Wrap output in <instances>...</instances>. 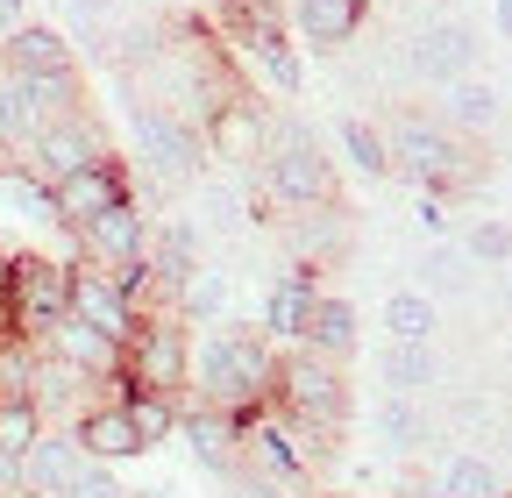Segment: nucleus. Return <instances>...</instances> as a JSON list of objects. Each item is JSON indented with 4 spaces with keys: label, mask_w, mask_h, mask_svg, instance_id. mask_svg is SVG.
Listing matches in <instances>:
<instances>
[{
    "label": "nucleus",
    "mask_w": 512,
    "mask_h": 498,
    "mask_svg": "<svg viewBox=\"0 0 512 498\" xmlns=\"http://www.w3.org/2000/svg\"><path fill=\"white\" fill-rule=\"evenodd\" d=\"M278 399V349L242 328V321H221L192 342V406H214L228 420H249Z\"/></svg>",
    "instance_id": "1"
},
{
    "label": "nucleus",
    "mask_w": 512,
    "mask_h": 498,
    "mask_svg": "<svg viewBox=\"0 0 512 498\" xmlns=\"http://www.w3.org/2000/svg\"><path fill=\"white\" fill-rule=\"evenodd\" d=\"M306 442H328L349 420V370L313 356V349H278V399H271Z\"/></svg>",
    "instance_id": "2"
},
{
    "label": "nucleus",
    "mask_w": 512,
    "mask_h": 498,
    "mask_svg": "<svg viewBox=\"0 0 512 498\" xmlns=\"http://www.w3.org/2000/svg\"><path fill=\"white\" fill-rule=\"evenodd\" d=\"M256 178H264V193L278 207H292V214L335 200V164L320 157V143L299 129V121H278V129H271L264 157H256Z\"/></svg>",
    "instance_id": "3"
},
{
    "label": "nucleus",
    "mask_w": 512,
    "mask_h": 498,
    "mask_svg": "<svg viewBox=\"0 0 512 498\" xmlns=\"http://www.w3.org/2000/svg\"><path fill=\"white\" fill-rule=\"evenodd\" d=\"M136 164L150 171V185H164V193L200 185V164H207L200 121L178 114V107H136Z\"/></svg>",
    "instance_id": "4"
},
{
    "label": "nucleus",
    "mask_w": 512,
    "mask_h": 498,
    "mask_svg": "<svg viewBox=\"0 0 512 498\" xmlns=\"http://www.w3.org/2000/svg\"><path fill=\"white\" fill-rule=\"evenodd\" d=\"M72 314V264H50V257H8V328L15 342H36Z\"/></svg>",
    "instance_id": "5"
},
{
    "label": "nucleus",
    "mask_w": 512,
    "mask_h": 498,
    "mask_svg": "<svg viewBox=\"0 0 512 498\" xmlns=\"http://www.w3.org/2000/svg\"><path fill=\"white\" fill-rule=\"evenodd\" d=\"M128 385L185 406V392H192V328L178 314H143L136 342H128Z\"/></svg>",
    "instance_id": "6"
},
{
    "label": "nucleus",
    "mask_w": 512,
    "mask_h": 498,
    "mask_svg": "<svg viewBox=\"0 0 512 498\" xmlns=\"http://www.w3.org/2000/svg\"><path fill=\"white\" fill-rule=\"evenodd\" d=\"M384 150H392V171H406L420 193H448V185L470 171L463 136H448L441 121H427V114H399L392 129H384Z\"/></svg>",
    "instance_id": "7"
},
{
    "label": "nucleus",
    "mask_w": 512,
    "mask_h": 498,
    "mask_svg": "<svg viewBox=\"0 0 512 498\" xmlns=\"http://www.w3.org/2000/svg\"><path fill=\"white\" fill-rule=\"evenodd\" d=\"M235 449H242V470L264 477V484H313V449L278 406L235 420Z\"/></svg>",
    "instance_id": "8"
},
{
    "label": "nucleus",
    "mask_w": 512,
    "mask_h": 498,
    "mask_svg": "<svg viewBox=\"0 0 512 498\" xmlns=\"http://www.w3.org/2000/svg\"><path fill=\"white\" fill-rule=\"evenodd\" d=\"M100 157H107V136L93 129V114H72V121H50V129H36V143L15 157V171L36 178L43 193H50V185H64L72 171H86V164H100Z\"/></svg>",
    "instance_id": "9"
},
{
    "label": "nucleus",
    "mask_w": 512,
    "mask_h": 498,
    "mask_svg": "<svg viewBox=\"0 0 512 498\" xmlns=\"http://www.w3.org/2000/svg\"><path fill=\"white\" fill-rule=\"evenodd\" d=\"M320 306V285H313V264H285L271 285H264V306H256V335L271 349H299L306 342V321Z\"/></svg>",
    "instance_id": "10"
},
{
    "label": "nucleus",
    "mask_w": 512,
    "mask_h": 498,
    "mask_svg": "<svg viewBox=\"0 0 512 498\" xmlns=\"http://www.w3.org/2000/svg\"><path fill=\"white\" fill-rule=\"evenodd\" d=\"M72 242H79V264H93V271H121V264H136L143 249H150V214H143L136 200H121V207L93 214L86 228H72Z\"/></svg>",
    "instance_id": "11"
},
{
    "label": "nucleus",
    "mask_w": 512,
    "mask_h": 498,
    "mask_svg": "<svg viewBox=\"0 0 512 498\" xmlns=\"http://www.w3.org/2000/svg\"><path fill=\"white\" fill-rule=\"evenodd\" d=\"M50 200H57L64 235H72V228H86L93 214H107V207H121V200H136V193H128V171H121L114 150H107L100 164H86V171H72L64 185H50Z\"/></svg>",
    "instance_id": "12"
},
{
    "label": "nucleus",
    "mask_w": 512,
    "mask_h": 498,
    "mask_svg": "<svg viewBox=\"0 0 512 498\" xmlns=\"http://www.w3.org/2000/svg\"><path fill=\"white\" fill-rule=\"evenodd\" d=\"M413 72L427 79V86H463V79H477V29L470 22H427L420 36H413Z\"/></svg>",
    "instance_id": "13"
},
{
    "label": "nucleus",
    "mask_w": 512,
    "mask_h": 498,
    "mask_svg": "<svg viewBox=\"0 0 512 498\" xmlns=\"http://www.w3.org/2000/svg\"><path fill=\"white\" fill-rule=\"evenodd\" d=\"M72 321H86L93 335H107V342H136V328H143V314L128 306L121 292H114V278L107 271H93V264H72Z\"/></svg>",
    "instance_id": "14"
},
{
    "label": "nucleus",
    "mask_w": 512,
    "mask_h": 498,
    "mask_svg": "<svg viewBox=\"0 0 512 498\" xmlns=\"http://www.w3.org/2000/svg\"><path fill=\"white\" fill-rule=\"evenodd\" d=\"M0 72L8 79H64V72H79L72 36L50 29V22H22L15 36H0Z\"/></svg>",
    "instance_id": "15"
},
{
    "label": "nucleus",
    "mask_w": 512,
    "mask_h": 498,
    "mask_svg": "<svg viewBox=\"0 0 512 498\" xmlns=\"http://www.w3.org/2000/svg\"><path fill=\"white\" fill-rule=\"evenodd\" d=\"M178 434H185V449H192V463H200L207 477H221V484H235V470H242V449H235V420L228 413H214V406H178Z\"/></svg>",
    "instance_id": "16"
},
{
    "label": "nucleus",
    "mask_w": 512,
    "mask_h": 498,
    "mask_svg": "<svg viewBox=\"0 0 512 498\" xmlns=\"http://www.w3.org/2000/svg\"><path fill=\"white\" fill-rule=\"evenodd\" d=\"M86 463H93V456L79 449V434H72V427H50L43 442L22 456V498H64Z\"/></svg>",
    "instance_id": "17"
},
{
    "label": "nucleus",
    "mask_w": 512,
    "mask_h": 498,
    "mask_svg": "<svg viewBox=\"0 0 512 498\" xmlns=\"http://www.w3.org/2000/svg\"><path fill=\"white\" fill-rule=\"evenodd\" d=\"M235 36L249 43L256 65L271 72V86H278V93H299V86H306V72H299V57L285 50V29H278V15H271V8H242V15H235Z\"/></svg>",
    "instance_id": "18"
},
{
    "label": "nucleus",
    "mask_w": 512,
    "mask_h": 498,
    "mask_svg": "<svg viewBox=\"0 0 512 498\" xmlns=\"http://www.w3.org/2000/svg\"><path fill=\"white\" fill-rule=\"evenodd\" d=\"M72 434H79V449H86L93 463H128V456H143V442H136V427H128L121 399H93V406L72 420Z\"/></svg>",
    "instance_id": "19"
},
{
    "label": "nucleus",
    "mask_w": 512,
    "mask_h": 498,
    "mask_svg": "<svg viewBox=\"0 0 512 498\" xmlns=\"http://www.w3.org/2000/svg\"><path fill=\"white\" fill-rule=\"evenodd\" d=\"M363 15H370V0H292V29H299L313 50H342V43H356Z\"/></svg>",
    "instance_id": "20"
},
{
    "label": "nucleus",
    "mask_w": 512,
    "mask_h": 498,
    "mask_svg": "<svg viewBox=\"0 0 512 498\" xmlns=\"http://www.w3.org/2000/svg\"><path fill=\"white\" fill-rule=\"evenodd\" d=\"M377 378H384V399H420L441 385V356H434V342H384Z\"/></svg>",
    "instance_id": "21"
},
{
    "label": "nucleus",
    "mask_w": 512,
    "mask_h": 498,
    "mask_svg": "<svg viewBox=\"0 0 512 498\" xmlns=\"http://www.w3.org/2000/svg\"><path fill=\"white\" fill-rule=\"evenodd\" d=\"M171 314H178L192 335L221 328V321H228V271H221V264H200V271L185 278V292L171 299Z\"/></svg>",
    "instance_id": "22"
},
{
    "label": "nucleus",
    "mask_w": 512,
    "mask_h": 498,
    "mask_svg": "<svg viewBox=\"0 0 512 498\" xmlns=\"http://www.w3.org/2000/svg\"><path fill=\"white\" fill-rule=\"evenodd\" d=\"M441 129L448 136H491L498 129V86L491 79H463L441 93Z\"/></svg>",
    "instance_id": "23"
},
{
    "label": "nucleus",
    "mask_w": 512,
    "mask_h": 498,
    "mask_svg": "<svg viewBox=\"0 0 512 498\" xmlns=\"http://www.w3.org/2000/svg\"><path fill=\"white\" fill-rule=\"evenodd\" d=\"M299 349L328 356V363H349V356H356V306H349L342 292H320V306H313V321H306V342H299Z\"/></svg>",
    "instance_id": "24"
},
{
    "label": "nucleus",
    "mask_w": 512,
    "mask_h": 498,
    "mask_svg": "<svg viewBox=\"0 0 512 498\" xmlns=\"http://www.w3.org/2000/svg\"><path fill=\"white\" fill-rule=\"evenodd\" d=\"M434 484H441V498H505V477L477 449H448L434 463Z\"/></svg>",
    "instance_id": "25"
},
{
    "label": "nucleus",
    "mask_w": 512,
    "mask_h": 498,
    "mask_svg": "<svg viewBox=\"0 0 512 498\" xmlns=\"http://www.w3.org/2000/svg\"><path fill=\"white\" fill-rule=\"evenodd\" d=\"M335 143H342V157H349L356 178H392V150H384V129H377V121L342 114V121H335Z\"/></svg>",
    "instance_id": "26"
},
{
    "label": "nucleus",
    "mask_w": 512,
    "mask_h": 498,
    "mask_svg": "<svg viewBox=\"0 0 512 498\" xmlns=\"http://www.w3.org/2000/svg\"><path fill=\"white\" fill-rule=\"evenodd\" d=\"M434 328H441V306H434V292L399 285L392 299H384V335H392V342H434Z\"/></svg>",
    "instance_id": "27"
},
{
    "label": "nucleus",
    "mask_w": 512,
    "mask_h": 498,
    "mask_svg": "<svg viewBox=\"0 0 512 498\" xmlns=\"http://www.w3.org/2000/svg\"><path fill=\"white\" fill-rule=\"evenodd\" d=\"M121 413H128V427H136L143 456H150V449H164L171 434H178V399H157V392H136V385H128Z\"/></svg>",
    "instance_id": "28"
},
{
    "label": "nucleus",
    "mask_w": 512,
    "mask_h": 498,
    "mask_svg": "<svg viewBox=\"0 0 512 498\" xmlns=\"http://www.w3.org/2000/svg\"><path fill=\"white\" fill-rule=\"evenodd\" d=\"M377 449L384 456H413L420 442H427V420H420V406L413 399H377Z\"/></svg>",
    "instance_id": "29"
},
{
    "label": "nucleus",
    "mask_w": 512,
    "mask_h": 498,
    "mask_svg": "<svg viewBox=\"0 0 512 498\" xmlns=\"http://www.w3.org/2000/svg\"><path fill=\"white\" fill-rule=\"evenodd\" d=\"M463 257L484 271H512V221H470L463 228Z\"/></svg>",
    "instance_id": "30"
},
{
    "label": "nucleus",
    "mask_w": 512,
    "mask_h": 498,
    "mask_svg": "<svg viewBox=\"0 0 512 498\" xmlns=\"http://www.w3.org/2000/svg\"><path fill=\"white\" fill-rule=\"evenodd\" d=\"M43 413L29 406V399H0V449H15V456H29L36 442H43Z\"/></svg>",
    "instance_id": "31"
},
{
    "label": "nucleus",
    "mask_w": 512,
    "mask_h": 498,
    "mask_svg": "<svg viewBox=\"0 0 512 498\" xmlns=\"http://www.w3.org/2000/svg\"><path fill=\"white\" fill-rule=\"evenodd\" d=\"M192 221H200V228H242V193L200 178V185H192Z\"/></svg>",
    "instance_id": "32"
},
{
    "label": "nucleus",
    "mask_w": 512,
    "mask_h": 498,
    "mask_svg": "<svg viewBox=\"0 0 512 498\" xmlns=\"http://www.w3.org/2000/svg\"><path fill=\"white\" fill-rule=\"evenodd\" d=\"M0 193H8V207H15V214H29L36 228H64V221H57V200L43 193V185H36V178H22V171H8V178H0Z\"/></svg>",
    "instance_id": "33"
},
{
    "label": "nucleus",
    "mask_w": 512,
    "mask_h": 498,
    "mask_svg": "<svg viewBox=\"0 0 512 498\" xmlns=\"http://www.w3.org/2000/svg\"><path fill=\"white\" fill-rule=\"evenodd\" d=\"M463 271H470V257H463V249H448V242L427 257V285H434V292H463V285H470Z\"/></svg>",
    "instance_id": "34"
},
{
    "label": "nucleus",
    "mask_w": 512,
    "mask_h": 498,
    "mask_svg": "<svg viewBox=\"0 0 512 498\" xmlns=\"http://www.w3.org/2000/svg\"><path fill=\"white\" fill-rule=\"evenodd\" d=\"M413 214H420V228H427L434 242H441V235H456V221H448V207H441V193H420V207H413Z\"/></svg>",
    "instance_id": "35"
},
{
    "label": "nucleus",
    "mask_w": 512,
    "mask_h": 498,
    "mask_svg": "<svg viewBox=\"0 0 512 498\" xmlns=\"http://www.w3.org/2000/svg\"><path fill=\"white\" fill-rule=\"evenodd\" d=\"M0 498H22V456L0 449Z\"/></svg>",
    "instance_id": "36"
},
{
    "label": "nucleus",
    "mask_w": 512,
    "mask_h": 498,
    "mask_svg": "<svg viewBox=\"0 0 512 498\" xmlns=\"http://www.w3.org/2000/svg\"><path fill=\"white\" fill-rule=\"evenodd\" d=\"M29 22V0H0V36H15Z\"/></svg>",
    "instance_id": "37"
},
{
    "label": "nucleus",
    "mask_w": 512,
    "mask_h": 498,
    "mask_svg": "<svg viewBox=\"0 0 512 498\" xmlns=\"http://www.w3.org/2000/svg\"><path fill=\"white\" fill-rule=\"evenodd\" d=\"M72 15H79V22L93 29V22H107V0H72Z\"/></svg>",
    "instance_id": "38"
},
{
    "label": "nucleus",
    "mask_w": 512,
    "mask_h": 498,
    "mask_svg": "<svg viewBox=\"0 0 512 498\" xmlns=\"http://www.w3.org/2000/svg\"><path fill=\"white\" fill-rule=\"evenodd\" d=\"M491 22H498V36L512 43V0H491Z\"/></svg>",
    "instance_id": "39"
},
{
    "label": "nucleus",
    "mask_w": 512,
    "mask_h": 498,
    "mask_svg": "<svg viewBox=\"0 0 512 498\" xmlns=\"http://www.w3.org/2000/svg\"><path fill=\"white\" fill-rule=\"evenodd\" d=\"M399 498H441V484H434V477H413V484H406Z\"/></svg>",
    "instance_id": "40"
},
{
    "label": "nucleus",
    "mask_w": 512,
    "mask_h": 498,
    "mask_svg": "<svg viewBox=\"0 0 512 498\" xmlns=\"http://www.w3.org/2000/svg\"><path fill=\"white\" fill-rule=\"evenodd\" d=\"M228 8H235V15H242V8H264V0H228Z\"/></svg>",
    "instance_id": "41"
},
{
    "label": "nucleus",
    "mask_w": 512,
    "mask_h": 498,
    "mask_svg": "<svg viewBox=\"0 0 512 498\" xmlns=\"http://www.w3.org/2000/svg\"><path fill=\"white\" fill-rule=\"evenodd\" d=\"M505 306H512V271H505Z\"/></svg>",
    "instance_id": "42"
}]
</instances>
